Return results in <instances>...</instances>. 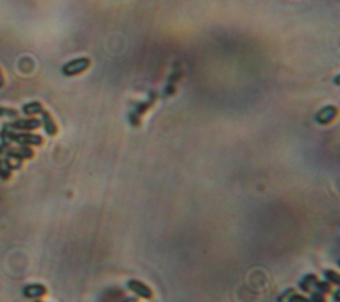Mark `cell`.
<instances>
[{"instance_id": "cell-18", "label": "cell", "mask_w": 340, "mask_h": 302, "mask_svg": "<svg viewBox=\"0 0 340 302\" xmlns=\"http://www.w3.org/2000/svg\"><path fill=\"white\" fill-rule=\"evenodd\" d=\"M291 302H310V300H308L307 297H305L303 294H299L295 292L291 298Z\"/></svg>"}, {"instance_id": "cell-21", "label": "cell", "mask_w": 340, "mask_h": 302, "mask_svg": "<svg viewBox=\"0 0 340 302\" xmlns=\"http://www.w3.org/2000/svg\"><path fill=\"white\" fill-rule=\"evenodd\" d=\"M4 87V77H3V73H1V69H0V88Z\"/></svg>"}, {"instance_id": "cell-22", "label": "cell", "mask_w": 340, "mask_h": 302, "mask_svg": "<svg viewBox=\"0 0 340 302\" xmlns=\"http://www.w3.org/2000/svg\"><path fill=\"white\" fill-rule=\"evenodd\" d=\"M334 82H335L336 85H339L340 87V74H338L335 78H334Z\"/></svg>"}, {"instance_id": "cell-23", "label": "cell", "mask_w": 340, "mask_h": 302, "mask_svg": "<svg viewBox=\"0 0 340 302\" xmlns=\"http://www.w3.org/2000/svg\"><path fill=\"white\" fill-rule=\"evenodd\" d=\"M338 265H339V267H340V260H339V261H338Z\"/></svg>"}, {"instance_id": "cell-16", "label": "cell", "mask_w": 340, "mask_h": 302, "mask_svg": "<svg viewBox=\"0 0 340 302\" xmlns=\"http://www.w3.org/2000/svg\"><path fill=\"white\" fill-rule=\"evenodd\" d=\"M19 154L22 155L23 159H31L34 156V150L28 146H20L18 149Z\"/></svg>"}, {"instance_id": "cell-5", "label": "cell", "mask_w": 340, "mask_h": 302, "mask_svg": "<svg viewBox=\"0 0 340 302\" xmlns=\"http://www.w3.org/2000/svg\"><path fill=\"white\" fill-rule=\"evenodd\" d=\"M128 289L137 294L138 297L144 298V300H152L153 298V290L149 288L148 285L141 282L138 280H129L128 281Z\"/></svg>"}, {"instance_id": "cell-12", "label": "cell", "mask_w": 340, "mask_h": 302, "mask_svg": "<svg viewBox=\"0 0 340 302\" xmlns=\"http://www.w3.org/2000/svg\"><path fill=\"white\" fill-rule=\"evenodd\" d=\"M324 278L331 285L339 286L340 288V273L332 271V269H326L324 271Z\"/></svg>"}, {"instance_id": "cell-14", "label": "cell", "mask_w": 340, "mask_h": 302, "mask_svg": "<svg viewBox=\"0 0 340 302\" xmlns=\"http://www.w3.org/2000/svg\"><path fill=\"white\" fill-rule=\"evenodd\" d=\"M297 290L295 289H286L282 294H279L278 296V300H276V302H291V298L292 296H294V293H295Z\"/></svg>"}, {"instance_id": "cell-13", "label": "cell", "mask_w": 340, "mask_h": 302, "mask_svg": "<svg viewBox=\"0 0 340 302\" xmlns=\"http://www.w3.org/2000/svg\"><path fill=\"white\" fill-rule=\"evenodd\" d=\"M315 290H318V292H320V293L323 294H330L332 293V285L328 282V281H318V284H316V286H315Z\"/></svg>"}, {"instance_id": "cell-4", "label": "cell", "mask_w": 340, "mask_h": 302, "mask_svg": "<svg viewBox=\"0 0 340 302\" xmlns=\"http://www.w3.org/2000/svg\"><path fill=\"white\" fill-rule=\"evenodd\" d=\"M338 117V108L328 105L324 106L315 114V122L319 125H330L331 122H334Z\"/></svg>"}, {"instance_id": "cell-10", "label": "cell", "mask_w": 340, "mask_h": 302, "mask_svg": "<svg viewBox=\"0 0 340 302\" xmlns=\"http://www.w3.org/2000/svg\"><path fill=\"white\" fill-rule=\"evenodd\" d=\"M44 108L43 105L37 102V101H34V102H28V104L23 105L22 112L26 114V116H35V114H40L43 112Z\"/></svg>"}, {"instance_id": "cell-6", "label": "cell", "mask_w": 340, "mask_h": 302, "mask_svg": "<svg viewBox=\"0 0 340 302\" xmlns=\"http://www.w3.org/2000/svg\"><path fill=\"white\" fill-rule=\"evenodd\" d=\"M41 122L36 118H28V120H18V121L9 123V126L13 130H22V131H30V130H36L40 127Z\"/></svg>"}, {"instance_id": "cell-17", "label": "cell", "mask_w": 340, "mask_h": 302, "mask_svg": "<svg viewBox=\"0 0 340 302\" xmlns=\"http://www.w3.org/2000/svg\"><path fill=\"white\" fill-rule=\"evenodd\" d=\"M0 117H8V118H16L18 117V112L13 109L8 108H0Z\"/></svg>"}, {"instance_id": "cell-24", "label": "cell", "mask_w": 340, "mask_h": 302, "mask_svg": "<svg viewBox=\"0 0 340 302\" xmlns=\"http://www.w3.org/2000/svg\"><path fill=\"white\" fill-rule=\"evenodd\" d=\"M35 302H41V301H35Z\"/></svg>"}, {"instance_id": "cell-2", "label": "cell", "mask_w": 340, "mask_h": 302, "mask_svg": "<svg viewBox=\"0 0 340 302\" xmlns=\"http://www.w3.org/2000/svg\"><path fill=\"white\" fill-rule=\"evenodd\" d=\"M154 101H156V93H150V95H149V98L146 99V101H144V102H138V104L135 105L133 112L129 114V121H131L132 125L133 126L140 125L141 116L145 114L148 109L152 108V105L154 104Z\"/></svg>"}, {"instance_id": "cell-11", "label": "cell", "mask_w": 340, "mask_h": 302, "mask_svg": "<svg viewBox=\"0 0 340 302\" xmlns=\"http://www.w3.org/2000/svg\"><path fill=\"white\" fill-rule=\"evenodd\" d=\"M11 173H12V167H11V163L7 158H0V179L3 181H7L11 177Z\"/></svg>"}, {"instance_id": "cell-7", "label": "cell", "mask_w": 340, "mask_h": 302, "mask_svg": "<svg viewBox=\"0 0 340 302\" xmlns=\"http://www.w3.org/2000/svg\"><path fill=\"white\" fill-rule=\"evenodd\" d=\"M47 293V288L41 284H30L23 289V294L27 298H39Z\"/></svg>"}, {"instance_id": "cell-9", "label": "cell", "mask_w": 340, "mask_h": 302, "mask_svg": "<svg viewBox=\"0 0 340 302\" xmlns=\"http://www.w3.org/2000/svg\"><path fill=\"white\" fill-rule=\"evenodd\" d=\"M318 276L316 274H306L301 281H299V289L303 293H311L312 290H315V286L318 284Z\"/></svg>"}, {"instance_id": "cell-1", "label": "cell", "mask_w": 340, "mask_h": 302, "mask_svg": "<svg viewBox=\"0 0 340 302\" xmlns=\"http://www.w3.org/2000/svg\"><path fill=\"white\" fill-rule=\"evenodd\" d=\"M89 66H91V59L79 57V59H74V60H70L67 64H64V66L61 68V72L67 77H73V76H77V74L85 72Z\"/></svg>"}, {"instance_id": "cell-19", "label": "cell", "mask_w": 340, "mask_h": 302, "mask_svg": "<svg viewBox=\"0 0 340 302\" xmlns=\"http://www.w3.org/2000/svg\"><path fill=\"white\" fill-rule=\"evenodd\" d=\"M332 297H334V300H335L336 302H340V288L339 289H336L334 293H332Z\"/></svg>"}, {"instance_id": "cell-20", "label": "cell", "mask_w": 340, "mask_h": 302, "mask_svg": "<svg viewBox=\"0 0 340 302\" xmlns=\"http://www.w3.org/2000/svg\"><path fill=\"white\" fill-rule=\"evenodd\" d=\"M122 302H138V300H137L136 297H128V298H125Z\"/></svg>"}, {"instance_id": "cell-3", "label": "cell", "mask_w": 340, "mask_h": 302, "mask_svg": "<svg viewBox=\"0 0 340 302\" xmlns=\"http://www.w3.org/2000/svg\"><path fill=\"white\" fill-rule=\"evenodd\" d=\"M11 142H15L20 146H40L43 143V138L37 134L31 133H15L12 129L11 133Z\"/></svg>"}, {"instance_id": "cell-15", "label": "cell", "mask_w": 340, "mask_h": 302, "mask_svg": "<svg viewBox=\"0 0 340 302\" xmlns=\"http://www.w3.org/2000/svg\"><path fill=\"white\" fill-rule=\"evenodd\" d=\"M310 302H327V298H326V294L320 293L318 290H312L310 293V297H308Z\"/></svg>"}, {"instance_id": "cell-8", "label": "cell", "mask_w": 340, "mask_h": 302, "mask_svg": "<svg viewBox=\"0 0 340 302\" xmlns=\"http://www.w3.org/2000/svg\"><path fill=\"white\" fill-rule=\"evenodd\" d=\"M40 114H41V123H43V127L44 130H45V133L48 134V135H51V137L56 135L57 126L56 123H55V121H53L52 116H51L47 110H43Z\"/></svg>"}]
</instances>
